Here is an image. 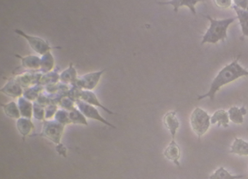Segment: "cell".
I'll list each match as a JSON object with an SVG mask.
<instances>
[{
  "mask_svg": "<svg viewBox=\"0 0 248 179\" xmlns=\"http://www.w3.org/2000/svg\"><path fill=\"white\" fill-rule=\"evenodd\" d=\"M241 54H239L233 62L226 65L224 68H222L217 77L213 79L210 88L208 92L204 95H201L197 97L198 100H202L204 98H208L211 101L215 100V96L221 89V87L226 86L229 83H232L236 79H240L242 77H248V70L242 67L238 61L241 58Z\"/></svg>",
  "mask_w": 248,
  "mask_h": 179,
  "instance_id": "cell-1",
  "label": "cell"
},
{
  "mask_svg": "<svg viewBox=\"0 0 248 179\" xmlns=\"http://www.w3.org/2000/svg\"><path fill=\"white\" fill-rule=\"evenodd\" d=\"M205 17L210 22V26L203 36L201 45L217 44L218 41L225 42L227 38V30L229 26L237 19L236 16L225 19H216L210 16H205Z\"/></svg>",
  "mask_w": 248,
  "mask_h": 179,
  "instance_id": "cell-2",
  "label": "cell"
},
{
  "mask_svg": "<svg viewBox=\"0 0 248 179\" xmlns=\"http://www.w3.org/2000/svg\"><path fill=\"white\" fill-rule=\"evenodd\" d=\"M211 125V116L200 108H196L190 115V126L194 133L199 138L204 136L208 131Z\"/></svg>",
  "mask_w": 248,
  "mask_h": 179,
  "instance_id": "cell-3",
  "label": "cell"
},
{
  "mask_svg": "<svg viewBox=\"0 0 248 179\" xmlns=\"http://www.w3.org/2000/svg\"><path fill=\"white\" fill-rule=\"evenodd\" d=\"M15 32L16 34H18L19 36H23L28 42L29 45L31 47V49L34 51H36L37 54L44 56L46 53L50 52L52 49H54L55 48L50 47L49 43L47 41L44 40L41 37L38 36H30L26 34L25 32H23L19 29H15Z\"/></svg>",
  "mask_w": 248,
  "mask_h": 179,
  "instance_id": "cell-4",
  "label": "cell"
},
{
  "mask_svg": "<svg viewBox=\"0 0 248 179\" xmlns=\"http://www.w3.org/2000/svg\"><path fill=\"white\" fill-rule=\"evenodd\" d=\"M64 125L59 122L45 120L42 133L39 136H45L57 145L60 143L61 136L64 132Z\"/></svg>",
  "mask_w": 248,
  "mask_h": 179,
  "instance_id": "cell-5",
  "label": "cell"
},
{
  "mask_svg": "<svg viewBox=\"0 0 248 179\" xmlns=\"http://www.w3.org/2000/svg\"><path fill=\"white\" fill-rule=\"evenodd\" d=\"M76 104L78 106V108L79 109V111L86 117L90 118V119L100 121L103 124H105L107 126H109V127L113 128V129H117L115 126H113L112 124H110V123L107 121L105 118H103L102 116L99 114V112L97 111V109L94 106H91V105H89V104L84 102V101H81L80 99H77L76 100Z\"/></svg>",
  "mask_w": 248,
  "mask_h": 179,
  "instance_id": "cell-6",
  "label": "cell"
},
{
  "mask_svg": "<svg viewBox=\"0 0 248 179\" xmlns=\"http://www.w3.org/2000/svg\"><path fill=\"white\" fill-rule=\"evenodd\" d=\"M105 70L99 72H94V73H90V74H87L83 77H81L80 79H78L77 81L78 86L83 88L84 90H89L91 91L92 89H94L96 85L98 84L100 78L102 76L103 73Z\"/></svg>",
  "mask_w": 248,
  "mask_h": 179,
  "instance_id": "cell-7",
  "label": "cell"
},
{
  "mask_svg": "<svg viewBox=\"0 0 248 179\" xmlns=\"http://www.w3.org/2000/svg\"><path fill=\"white\" fill-rule=\"evenodd\" d=\"M163 156L169 161L173 162L176 166L180 167V158H181V150L178 144L174 139H171V142L168 144V146L164 149Z\"/></svg>",
  "mask_w": 248,
  "mask_h": 179,
  "instance_id": "cell-8",
  "label": "cell"
},
{
  "mask_svg": "<svg viewBox=\"0 0 248 179\" xmlns=\"http://www.w3.org/2000/svg\"><path fill=\"white\" fill-rule=\"evenodd\" d=\"M163 122L165 127L168 129L169 134L171 135V138L175 140L177 130L180 128V122L176 116V111L172 110L168 112L166 115H164Z\"/></svg>",
  "mask_w": 248,
  "mask_h": 179,
  "instance_id": "cell-9",
  "label": "cell"
},
{
  "mask_svg": "<svg viewBox=\"0 0 248 179\" xmlns=\"http://www.w3.org/2000/svg\"><path fill=\"white\" fill-rule=\"evenodd\" d=\"M200 1L198 0H171V1H160L158 2L161 5H171L174 8V12L177 13L179 8L183 7H188L190 11L194 16L197 15L196 6Z\"/></svg>",
  "mask_w": 248,
  "mask_h": 179,
  "instance_id": "cell-10",
  "label": "cell"
},
{
  "mask_svg": "<svg viewBox=\"0 0 248 179\" xmlns=\"http://www.w3.org/2000/svg\"><path fill=\"white\" fill-rule=\"evenodd\" d=\"M78 98L80 100L84 101L86 103H88L91 106H94V107H98V108H101L106 110L108 113L109 114H115L114 112L109 111L108 108H105L103 105H101V103L98 101L97 98L95 97V94L93 93L92 91H89V90H82L79 91V95H78Z\"/></svg>",
  "mask_w": 248,
  "mask_h": 179,
  "instance_id": "cell-11",
  "label": "cell"
},
{
  "mask_svg": "<svg viewBox=\"0 0 248 179\" xmlns=\"http://www.w3.org/2000/svg\"><path fill=\"white\" fill-rule=\"evenodd\" d=\"M229 115L228 112L224 110V109H219L216 111L211 116V124L217 125V128L223 127L225 129H227L229 127Z\"/></svg>",
  "mask_w": 248,
  "mask_h": 179,
  "instance_id": "cell-12",
  "label": "cell"
},
{
  "mask_svg": "<svg viewBox=\"0 0 248 179\" xmlns=\"http://www.w3.org/2000/svg\"><path fill=\"white\" fill-rule=\"evenodd\" d=\"M247 114H248V110L245 106H243L242 108L233 106L228 110L229 119L236 125H242L244 123V115Z\"/></svg>",
  "mask_w": 248,
  "mask_h": 179,
  "instance_id": "cell-13",
  "label": "cell"
},
{
  "mask_svg": "<svg viewBox=\"0 0 248 179\" xmlns=\"http://www.w3.org/2000/svg\"><path fill=\"white\" fill-rule=\"evenodd\" d=\"M0 91L11 98H20L23 94L21 86L15 80H9Z\"/></svg>",
  "mask_w": 248,
  "mask_h": 179,
  "instance_id": "cell-14",
  "label": "cell"
},
{
  "mask_svg": "<svg viewBox=\"0 0 248 179\" xmlns=\"http://www.w3.org/2000/svg\"><path fill=\"white\" fill-rule=\"evenodd\" d=\"M233 10L236 14V18L239 20L241 30L243 36L248 37V11L243 10L236 6H233Z\"/></svg>",
  "mask_w": 248,
  "mask_h": 179,
  "instance_id": "cell-15",
  "label": "cell"
},
{
  "mask_svg": "<svg viewBox=\"0 0 248 179\" xmlns=\"http://www.w3.org/2000/svg\"><path fill=\"white\" fill-rule=\"evenodd\" d=\"M231 154L238 155V156H248V142L245 141L242 138L235 137L233 140V145L230 149Z\"/></svg>",
  "mask_w": 248,
  "mask_h": 179,
  "instance_id": "cell-16",
  "label": "cell"
},
{
  "mask_svg": "<svg viewBox=\"0 0 248 179\" xmlns=\"http://www.w3.org/2000/svg\"><path fill=\"white\" fill-rule=\"evenodd\" d=\"M16 128L18 129L19 133L25 138V137L30 136L31 131H33L35 129V126H34V124L32 123L30 118L20 117L16 121Z\"/></svg>",
  "mask_w": 248,
  "mask_h": 179,
  "instance_id": "cell-17",
  "label": "cell"
},
{
  "mask_svg": "<svg viewBox=\"0 0 248 179\" xmlns=\"http://www.w3.org/2000/svg\"><path fill=\"white\" fill-rule=\"evenodd\" d=\"M248 175H232L224 166H220L212 174L208 179H242L248 178Z\"/></svg>",
  "mask_w": 248,
  "mask_h": 179,
  "instance_id": "cell-18",
  "label": "cell"
},
{
  "mask_svg": "<svg viewBox=\"0 0 248 179\" xmlns=\"http://www.w3.org/2000/svg\"><path fill=\"white\" fill-rule=\"evenodd\" d=\"M17 104H18L17 106L19 108L20 114H21L23 117L30 118V119L32 117V114H33L34 105L29 99H27L25 98H19L18 101H17Z\"/></svg>",
  "mask_w": 248,
  "mask_h": 179,
  "instance_id": "cell-19",
  "label": "cell"
},
{
  "mask_svg": "<svg viewBox=\"0 0 248 179\" xmlns=\"http://www.w3.org/2000/svg\"><path fill=\"white\" fill-rule=\"evenodd\" d=\"M1 108H3L5 114L7 116L14 119H19L20 118V111L18 106L16 105L15 101H11L8 104H1Z\"/></svg>",
  "mask_w": 248,
  "mask_h": 179,
  "instance_id": "cell-20",
  "label": "cell"
},
{
  "mask_svg": "<svg viewBox=\"0 0 248 179\" xmlns=\"http://www.w3.org/2000/svg\"><path fill=\"white\" fill-rule=\"evenodd\" d=\"M16 57L20 58L22 61L23 67L29 68V69H38L41 67V58L37 56H29V57H20L18 55H16Z\"/></svg>",
  "mask_w": 248,
  "mask_h": 179,
  "instance_id": "cell-21",
  "label": "cell"
},
{
  "mask_svg": "<svg viewBox=\"0 0 248 179\" xmlns=\"http://www.w3.org/2000/svg\"><path fill=\"white\" fill-rule=\"evenodd\" d=\"M60 79L62 82L69 84V83H76L77 80V71L74 68L72 64H70L69 67L66 69L65 71L62 72V74L60 75Z\"/></svg>",
  "mask_w": 248,
  "mask_h": 179,
  "instance_id": "cell-22",
  "label": "cell"
},
{
  "mask_svg": "<svg viewBox=\"0 0 248 179\" xmlns=\"http://www.w3.org/2000/svg\"><path fill=\"white\" fill-rule=\"evenodd\" d=\"M69 118L71 123L73 124H80V125L88 126L87 117L81 113L78 108H74L73 110L69 112Z\"/></svg>",
  "mask_w": 248,
  "mask_h": 179,
  "instance_id": "cell-23",
  "label": "cell"
},
{
  "mask_svg": "<svg viewBox=\"0 0 248 179\" xmlns=\"http://www.w3.org/2000/svg\"><path fill=\"white\" fill-rule=\"evenodd\" d=\"M54 58L51 55L50 52L46 53V55L43 56V58H41V71L44 73L51 71L53 66H54Z\"/></svg>",
  "mask_w": 248,
  "mask_h": 179,
  "instance_id": "cell-24",
  "label": "cell"
},
{
  "mask_svg": "<svg viewBox=\"0 0 248 179\" xmlns=\"http://www.w3.org/2000/svg\"><path fill=\"white\" fill-rule=\"evenodd\" d=\"M55 120L64 126L66 124H71L70 118H69V113H67L64 109H61L57 112V114L55 115Z\"/></svg>",
  "mask_w": 248,
  "mask_h": 179,
  "instance_id": "cell-25",
  "label": "cell"
},
{
  "mask_svg": "<svg viewBox=\"0 0 248 179\" xmlns=\"http://www.w3.org/2000/svg\"><path fill=\"white\" fill-rule=\"evenodd\" d=\"M33 115L37 120H44L45 118V109L40 106L39 104L35 103L34 108H33Z\"/></svg>",
  "mask_w": 248,
  "mask_h": 179,
  "instance_id": "cell-26",
  "label": "cell"
},
{
  "mask_svg": "<svg viewBox=\"0 0 248 179\" xmlns=\"http://www.w3.org/2000/svg\"><path fill=\"white\" fill-rule=\"evenodd\" d=\"M58 112L57 106L55 105H50L47 108L45 109V118L46 119H50L53 117V115H56Z\"/></svg>",
  "mask_w": 248,
  "mask_h": 179,
  "instance_id": "cell-27",
  "label": "cell"
},
{
  "mask_svg": "<svg viewBox=\"0 0 248 179\" xmlns=\"http://www.w3.org/2000/svg\"><path fill=\"white\" fill-rule=\"evenodd\" d=\"M214 3L220 7V8H223V9H226V8H229V7H232V5L233 4L232 0H216L214 1Z\"/></svg>",
  "mask_w": 248,
  "mask_h": 179,
  "instance_id": "cell-28",
  "label": "cell"
},
{
  "mask_svg": "<svg viewBox=\"0 0 248 179\" xmlns=\"http://www.w3.org/2000/svg\"><path fill=\"white\" fill-rule=\"evenodd\" d=\"M60 106L65 109H68V110H73L75 107H74V100L68 98H65L60 101Z\"/></svg>",
  "mask_w": 248,
  "mask_h": 179,
  "instance_id": "cell-29",
  "label": "cell"
},
{
  "mask_svg": "<svg viewBox=\"0 0 248 179\" xmlns=\"http://www.w3.org/2000/svg\"><path fill=\"white\" fill-rule=\"evenodd\" d=\"M233 5L243 10L248 11V0H234Z\"/></svg>",
  "mask_w": 248,
  "mask_h": 179,
  "instance_id": "cell-30",
  "label": "cell"
},
{
  "mask_svg": "<svg viewBox=\"0 0 248 179\" xmlns=\"http://www.w3.org/2000/svg\"><path fill=\"white\" fill-rule=\"evenodd\" d=\"M56 150L58 152V154L64 157V158H67V149H66V146L62 143H59V145H57L56 146Z\"/></svg>",
  "mask_w": 248,
  "mask_h": 179,
  "instance_id": "cell-31",
  "label": "cell"
}]
</instances>
